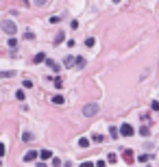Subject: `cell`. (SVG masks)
<instances>
[{
    "label": "cell",
    "mask_w": 159,
    "mask_h": 167,
    "mask_svg": "<svg viewBox=\"0 0 159 167\" xmlns=\"http://www.w3.org/2000/svg\"><path fill=\"white\" fill-rule=\"evenodd\" d=\"M98 111H100V106L96 104V102H89V104L83 106V115L85 117H94V115H98Z\"/></svg>",
    "instance_id": "obj_1"
},
{
    "label": "cell",
    "mask_w": 159,
    "mask_h": 167,
    "mask_svg": "<svg viewBox=\"0 0 159 167\" xmlns=\"http://www.w3.org/2000/svg\"><path fill=\"white\" fill-rule=\"evenodd\" d=\"M2 31H5L9 37H13V35H15V31H17V26H15V22H13V20H5V22H2Z\"/></svg>",
    "instance_id": "obj_2"
},
{
    "label": "cell",
    "mask_w": 159,
    "mask_h": 167,
    "mask_svg": "<svg viewBox=\"0 0 159 167\" xmlns=\"http://www.w3.org/2000/svg\"><path fill=\"white\" fill-rule=\"evenodd\" d=\"M118 130H120V135H122V137H131V135H135V133H133V126H131L129 122L122 124V126L118 128Z\"/></svg>",
    "instance_id": "obj_3"
},
{
    "label": "cell",
    "mask_w": 159,
    "mask_h": 167,
    "mask_svg": "<svg viewBox=\"0 0 159 167\" xmlns=\"http://www.w3.org/2000/svg\"><path fill=\"white\" fill-rule=\"evenodd\" d=\"M122 159H124V161L131 165V163L135 161V154H133V150H124V152H122Z\"/></svg>",
    "instance_id": "obj_4"
},
{
    "label": "cell",
    "mask_w": 159,
    "mask_h": 167,
    "mask_svg": "<svg viewBox=\"0 0 159 167\" xmlns=\"http://www.w3.org/2000/svg\"><path fill=\"white\" fill-rule=\"evenodd\" d=\"M37 156H39V154H37L35 150H29V152L24 154V161H26V163H31V161H35V159H37Z\"/></svg>",
    "instance_id": "obj_5"
},
{
    "label": "cell",
    "mask_w": 159,
    "mask_h": 167,
    "mask_svg": "<svg viewBox=\"0 0 159 167\" xmlns=\"http://www.w3.org/2000/svg\"><path fill=\"white\" fill-rule=\"evenodd\" d=\"M42 61H46V52H37L33 57V63H42Z\"/></svg>",
    "instance_id": "obj_6"
},
{
    "label": "cell",
    "mask_w": 159,
    "mask_h": 167,
    "mask_svg": "<svg viewBox=\"0 0 159 167\" xmlns=\"http://www.w3.org/2000/svg\"><path fill=\"white\" fill-rule=\"evenodd\" d=\"M39 156H42V161H50V159H52V152H50V150H42Z\"/></svg>",
    "instance_id": "obj_7"
},
{
    "label": "cell",
    "mask_w": 159,
    "mask_h": 167,
    "mask_svg": "<svg viewBox=\"0 0 159 167\" xmlns=\"http://www.w3.org/2000/svg\"><path fill=\"white\" fill-rule=\"evenodd\" d=\"M74 63H76V59H74V57H65L63 65H65V67H74Z\"/></svg>",
    "instance_id": "obj_8"
},
{
    "label": "cell",
    "mask_w": 159,
    "mask_h": 167,
    "mask_svg": "<svg viewBox=\"0 0 159 167\" xmlns=\"http://www.w3.org/2000/svg\"><path fill=\"white\" fill-rule=\"evenodd\" d=\"M50 100H52V102H55V104H63V102H65V98H63V96H61V94H57V96H52V98H50Z\"/></svg>",
    "instance_id": "obj_9"
},
{
    "label": "cell",
    "mask_w": 159,
    "mask_h": 167,
    "mask_svg": "<svg viewBox=\"0 0 159 167\" xmlns=\"http://www.w3.org/2000/svg\"><path fill=\"white\" fill-rule=\"evenodd\" d=\"M13 76H15V72H9V70L0 72V78H13Z\"/></svg>",
    "instance_id": "obj_10"
},
{
    "label": "cell",
    "mask_w": 159,
    "mask_h": 167,
    "mask_svg": "<svg viewBox=\"0 0 159 167\" xmlns=\"http://www.w3.org/2000/svg\"><path fill=\"white\" fill-rule=\"evenodd\" d=\"M74 65H76L79 70H83V67H85V59H83V57H76V63H74Z\"/></svg>",
    "instance_id": "obj_11"
},
{
    "label": "cell",
    "mask_w": 159,
    "mask_h": 167,
    "mask_svg": "<svg viewBox=\"0 0 159 167\" xmlns=\"http://www.w3.org/2000/svg\"><path fill=\"white\" fill-rule=\"evenodd\" d=\"M109 135H111V139H118V137H120V130L111 126V128H109Z\"/></svg>",
    "instance_id": "obj_12"
},
{
    "label": "cell",
    "mask_w": 159,
    "mask_h": 167,
    "mask_svg": "<svg viewBox=\"0 0 159 167\" xmlns=\"http://www.w3.org/2000/svg\"><path fill=\"white\" fill-rule=\"evenodd\" d=\"M87 145H89V139L87 137H81L79 139V148H87Z\"/></svg>",
    "instance_id": "obj_13"
},
{
    "label": "cell",
    "mask_w": 159,
    "mask_h": 167,
    "mask_svg": "<svg viewBox=\"0 0 159 167\" xmlns=\"http://www.w3.org/2000/svg\"><path fill=\"white\" fill-rule=\"evenodd\" d=\"M52 82H55V87H57V89H61V87H63V80H61V76H55V78H52Z\"/></svg>",
    "instance_id": "obj_14"
},
{
    "label": "cell",
    "mask_w": 159,
    "mask_h": 167,
    "mask_svg": "<svg viewBox=\"0 0 159 167\" xmlns=\"http://www.w3.org/2000/svg\"><path fill=\"white\" fill-rule=\"evenodd\" d=\"M63 39H65V33H63V31H59V33H57V37H55V43H61Z\"/></svg>",
    "instance_id": "obj_15"
},
{
    "label": "cell",
    "mask_w": 159,
    "mask_h": 167,
    "mask_svg": "<svg viewBox=\"0 0 159 167\" xmlns=\"http://www.w3.org/2000/svg\"><path fill=\"white\" fill-rule=\"evenodd\" d=\"M137 161H139V163H148V161H151V154H139Z\"/></svg>",
    "instance_id": "obj_16"
},
{
    "label": "cell",
    "mask_w": 159,
    "mask_h": 167,
    "mask_svg": "<svg viewBox=\"0 0 159 167\" xmlns=\"http://www.w3.org/2000/svg\"><path fill=\"white\" fill-rule=\"evenodd\" d=\"M85 46H87V48H94V46H96V39H94V37H87V39H85Z\"/></svg>",
    "instance_id": "obj_17"
},
{
    "label": "cell",
    "mask_w": 159,
    "mask_h": 167,
    "mask_svg": "<svg viewBox=\"0 0 159 167\" xmlns=\"http://www.w3.org/2000/svg\"><path fill=\"white\" fill-rule=\"evenodd\" d=\"M46 63L50 65V70H52V72H59V63H57V61H46Z\"/></svg>",
    "instance_id": "obj_18"
},
{
    "label": "cell",
    "mask_w": 159,
    "mask_h": 167,
    "mask_svg": "<svg viewBox=\"0 0 159 167\" xmlns=\"http://www.w3.org/2000/svg\"><path fill=\"white\" fill-rule=\"evenodd\" d=\"M116 161H118V156H116L114 152H111V154H107V163H111V165H114Z\"/></svg>",
    "instance_id": "obj_19"
},
{
    "label": "cell",
    "mask_w": 159,
    "mask_h": 167,
    "mask_svg": "<svg viewBox=\"0 0 159 167\" xmlns=\"http://www.w3.org/2000/svg\"><path fill=\"white\" fill-rule=\"evenodd\" d=\"M7 46H9V48H13V50H15V48H17V41H15V37H11V39H9V43H7Z\"/></svg>",
    "instance_id": "obj_20"
},
{
    "label": "cell",
    "mask_w": 159,
    "mask_h": 167,
    "mask_svg": "<svg viewBox=\"0 0 159 167\" xmlns=\"http://www.w3.org/2000/svg\"><path fill=\"white\" fill-rule=\"evenodd\" d=\"M102 139H105V137H102V135H94V137H92V141H94V143H100Z\"/></svg>",
    "instance_id": "obj_21"
},
{
    "label": "cell",
    "mask_w": 159,
    "mask_h": 167,
    "mask_svg": "<svg viewBox=\"0 0 159 167\" xmlns=\"http://www.w3.org/2000/svg\"><path fill=\"white\" fill-rule=\"evenodd\" d=\"M31 139H33L31 133H24V135H22V141H31Z\"/></svg>",
    "instance_id": "obj_22"
},
{
    "label": "cell",
    "mask_w": 159,
    "mask_h": 167,
    "mask_svg": "<svg viewBox=\"0 0 159 167\" xmlns=\"http://www.w3.org/2000/svg\"><path fill=\"white\" fill-rule=\"evenodd\" d=\"M139 135H142V137H148V128L142 126V128H139Z\"/></svg>",
    "instance_id": "obj_23"
},
{
    "label": "cell",
    "mask_w": 159,
    "mask_h": 167,
    "mask_svg": "<svg viewBox=\"0 0 159 167\" xmlns=\"http://www.w3.org/2000/svg\"><path fill=\"white\" fill-rule=\"evenodd\" d=\"M24 39H29V41H31V39H35V35L29 31V33H24Z\"/></svg>",
    "instance_id": "obj_24"
},
{
    "label": "cell",
    "mask_w": 159,
    "mask_h": 167,
    "mask_svg": "<svg viewBox=\"0 0 159 167\" xmlns=\"http://www.w3.org/2000/svg\"><path fill=\"white\" fill-rule=\"evenodd\" d=\"M15 98H17V100H24V91H22V89L15 91Z\"/></svg>",
    "instance_id": "obj_25"
},
{
    "label": "cell",
    "mask_w": 159,
    "mask_h": 167,
    "mask_svg": "<svg viewBox=\"0 0 159 167\" xmlns=\"http://www.w3.org/2000/svg\"><path fill=\"white\" fill-rule=\"evenodd\" d=\"M5 152H7V148H5L2 143H0V159H2V156H5Z\"/></svg>",
    "instance_id": "obj_26"
},
{
    "label": "cell",
    "mask_w": 159,
    "mask_h": 167,
    "mask_svg": "<svg viewBox=\"0 0 159 167\" xmlns=\"http://www.w3.org/2000/svg\"><path fill=\"white\" fill-rule=\"evenodd\" d=\"M81 167H94V163H92V161H85V163H81Z\"/></svg>",
    "instance_id": "obj_27"
},
{
    "label": "cell",
    "mask_w": 159,
    "mask_h": 167,
    "mask_svg": "<svg viewBox=\"0 0 159 167\" xmlns=\"http://www.w3.org/2000/svg\"><path fill=\"white\" fill-rule=\"evenodd\" d=\"M151 109H153V111H159V102H153V104H151Z\"/></svg>",
    "instance_id": "obj_28"
},
{
    "label": "cell",
    "mask_w": 159,
    "mask_h": 167,
    "mask_svg": "<svg viewBox=\"0 0 159 167\" xmlns=\"http://www.w3.org/2000/svg\"><path fill=\"white\" fill-rule=\"evenodd\" d=\"M33 2H35L37 7H42V4H46V0H33Z\"/></svg>",
    "instance_id": "obj_29"
},
{
    "label": "cell",
    "mask_w": 159,
    "mask_h": 167,
    "mask_svg": "<svg viewBox=\"0 0 159 167\" xmlns=\"http://www.w3.org/2000/svg\"><path fill=\"white\" fill-rule=\"evenodd\" d=\"M105 165H107V161H98L96 163V167H105Z\"/></svg>",
    "instance_id": "obj_30"
},
{
    "label": "cell",
    "mask_w": 159,
    "mask_h": 167,
    "mask_svg": "<svg viewBox=\"0 0 159 167\" xmlns=\"http://www.w3.org/2000/svg\"><path fill=\"white\" fill-rule=\"evenodd\" d=\"M37 167H46V163H44V161H42V163H37Z\"/></svg>",
    "instance_id": "obj_31"
},
{
    "label": "cell",
    "mask_w": 159,
    "mask_h": 167,
    "mask_svg": "<svg viewBox=\"0 0 159 167\" xmlns=\"http://www.w3.org/2000/svg\"><path fill=\"white\" fill-rule=\"evenodd\" d=\"M0 167H2V161H0Z\"/></svg>",
    "instance_id": "obj_32"
},
{
    "label": "cell",
    "mask_w": 159,
    "mask_h": 167,
    "mask_svg": "<svg viewBox=\"0 0 159 167\" xmlns=\"http://www.w3.org/2000/svg\"><path fill=\"white\" fill-rule=\"evenodd\" d=\"M114 2H120V0H114Z\"/></svg>",
    "instance_id": "obj_33"
},
{
    "label": "cell",
    "mask_w": 159,
    "mask_h": 167,
    "mask_svg": "<svg viewBox=\"0 0 159 167\" xmlns=\"http://www.w3.org/2000/svg\"><path fill=\"white\" fill-rule=\"evenodd\" d=\"M65 167H72V165H65Z\"/></svg>",
    "instance_id": "obj_34"
}]
</instances>
